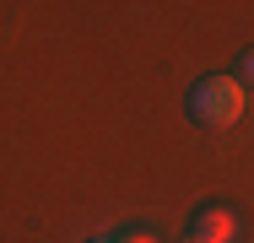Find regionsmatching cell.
<instances>
[{
	"instance_id": "6da1fadb",
	"label": "cell",
	"mask_w": 254,
	"mask_h": 243,
	"mask_svg": "<svg viewBox=\"0 0 254 243\" xmlns=\"http://www.w3.org/2000/svg\"><path fill=\"white\" fill-rule=\"evenodd\" d=\"M190 119L200 130H233L244 119V81L238 76H200L190 87Z\"/></svg>"
},
{
	"instance_id": "7a4b0ae2",
	"label": "cell",
	"mask_w": 254,
	"mask_h": 243,
	"mask_svg": "<svg viewBox=\"0 0 254 243\" xmlns=\"http://www.w3.org/2000/svg\"><path fill=\"white\" fill-rule=\"evenodd\" d=\"M190 243H238V216L227 205H200L190 216Z\"/></svg>"
},
{
	"instance_id": "3957f363",
	"label": "cell",
	"mask_w": 254,
	"mask_h": 243,
	"mask_svg": "<svg viewBox=\"0 0 254 243\" xmlns=\"http://www.w3.org/2000/svg\"><path fill=\"white\" fill-rule=\"evenodd\" d=\"M238 70H244V87H254V49L244 54V60H238Z\"/></svg>"
},
{
	"instance_id": "277c9868",
	"label": "cell",
	"mask_w": 254,
	"mask_h": 243,
	"mask_svg": "<svg viewBox=\"0 0 254 243\" xmlns=\"http://www.w3.org/2000/svg\"><path fill=\"white\" fill-rule=\"evenodd\" d=\"M114 243H157L152 233H125V238H114Z\"/></svg>"
},
{
	"instance_id": "5b68a950",
	"label": "cell",
	"mask_w": 254,
	"mask_h": 243,
	"mask_svg": "<svg viewBox=\"0 0 254 243\" xmlns=\"http://www.w3.org/2000/svg\"><path fill=\"white\" fill-rule=\"evenodd\" d=\"M92 243H114V238H92Z\"/></svg>"
}]
</instances>
